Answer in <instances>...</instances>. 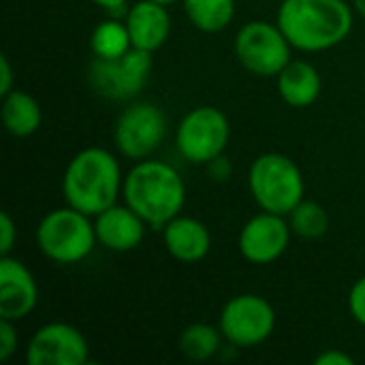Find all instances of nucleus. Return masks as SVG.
Returning <instances> with one entry per match:
<instances>
[{
  "label": "nucleus",
  "mask_w": 365,
  "mask_h": 365,
  "mask_svg": "<svg viewBox=\"0 0 365 365\" xmlns=\"http://www.w3.org/2000/svg\"><path fill=\"white\" fill-rule=\"evenodd\" d=\"M152 2H158V4H163V6H171V4H175V2H180V0H152Z\"/></svg>",
  "instance_id": "7c9ffc66"
},
{
  "label": "nucleus",
  "mask_w": 365,
  "mask_h": 365,
  "mask_svg": "<svg viewBox=\"0 0 365 365\" xmlns=\"http://www.w3.org/2000/svg\"><path fill=\"white\" fill-rule=\"evenodd\" d=\"M13 90V68L6 56L0 58V94H9Z\"/></svg>",
  "instance_id": "cd10ccee"
},
{
  "label": "nucleus",
  "mask_w": 365,
  "mask_h": 365,
  "mask_svg": "<svg viewBox=\"0 0 365 365\" xmlns=\"http://www.w3.org/2000/svg\"><path fill=\"white\" fill-rule=\"evenodd\" d=\"M248 188L263 212L289 216L304 201V175L299 167L280 152L261 154L248 171Z\"/></svg>",
  "instance_id": "20e7f679"
},
{
  "label": "nucleus",
  "mask_w": 365,
  "mask_h": 365,
  "mask_svg": "<svg viewBox=\"0 0 365 365\" xmlns=\"http://www.w3.org/2000/svg\"><path fill=\"white\" fill-rule=\"evenodd\" d=\"M276 327L274 306L252 293L229 299L220 312V331L233 346L248 349L263 344Z\"/></svg>",
  "instance_id": "1a4fd4ad"
},
{
  "label": "nucleus",
  "mask_w": 365,
  "mask_h": 365,
  "mask_svg": "<svg viewBox=\"0 0 365 365\" xmlns=\"http://www.w3.org/2000/svg\"><path fill=\"white\" fill-rule=\"evenodd\" d=\"M38 302V287L32 272L9 255L0 259V319L13 323L26 319Z\"/></svg>",
  "instance_id": "ddd939ff"
},
{
  "label": "nucleus",
  "mask_w": 365,
  "mask_h": 365,
  "mask_svg": "<svg viewBox=\"0 0 365 365\" xmlns=\"http://www.w3.org/2000/svg\"><path fill=\"white\" fill-rule=\"evenodd\" d=\"M126 28L133 47L154 53L167 43L171 34V15L167 6L158 2L139 0L126 13Z\"/></svg>",
  "instance_id": "2eb2a0df"
},
{
  "label": "nucleus",
  "mask_w": 365,
  "mask_h": 365,
  "mask_svg": "<svg viewBox=\"0 0 365 365\" xmlns=\"http://www.w3.org/2000/svg\"><path fill=\"white\" fill-rule=\"evenodd\" d=\"M92 2L98 4L101 9H107V11H122L128 0H92Z\"/></svg>",
  "instance_id": "c85d7f7f"
},
{
  "label": "nucleus",
  "mask_w": 365,
  "mask_h": 365,
  "mask_svg": "<svg viewBox=\"0 0 365 365\" xmlns=\"http://www.w3.org/2000/svg\"><path fill=\"white\" fill-rule=\"evenodd\" d=\"M291 229L295 235L306 237V240H319L327 233L329 229V216L323 205L317 201H302L291 214Z\"/></svg>",
  "instance_id": "4be33fe9"
},
{
  "label": "nucleus",
  "mask_w": 365,
  "mask_h": 365,
  "mask_svg": "<svg viewBox=\"0 0 365 365\" xmlns=\"http://www.w3.org/2000/svg\"><path fill=\"white\" fill-rule=\"evenodd\" d=\"M0 233H2V237H0V255L6 257L11 252V248L15 244V235H17V229H15L13 220H11V216L6 212L0 214Z\"/></svg>",
  "instance_id": "393cba45"
},
{
  "label": "nucleus",
  "mask_w": 365,
  "mask_h": 365,
  "mask_svg": "<svg viewBox=\"0 0 365 365\" xmlns=\"http://www.w3.org/2000/svg\"><path fill=\"white\" fill-rule=\"evenodd\" d=\"M349 310H351V317L365 327V276L353 284L349 293Z\"/></svg>",
  "instance_id": "b1692460"
},
{
  "label": "nucleus",
  "mask_w": 365,
  "mask_h": 365,
  "mask_svg": "<svg viewBox=\"0 0 365 365\" xmlns=\"http://www.w3.org/2000/svg\"><path fill=\"white\" fill-rule=\"evenodd\" d=\"M229 135L231 126L227 115L220 109L205 105L184 115L175 133V143L186 160L192 165H207L225 152Z\"/></svg>",
  "instance_id": "6e6552de"
},
{
  "label": "nucleus",
  "mask_w": 365,
  "mask_h": 365,
  "mask_svg": "<svg viewBox=\"0 0 365 365\" xmlns=\"http://www.w3.org/2000/svg\"><path fill=\"white\" fill-rule=\"evenodd\" d=\"M163 242L167 252L180 263H199L212 248L207 227L188 216H175L163 227Z\"/></svg>",
  "instance_id": "dca6fc26"
},
{
  "label": "nucleus",
  "mask_w": 365,
  "mask_h": 365,
  "mask_svg": "<svg viewBox=\"0 0 365 365\" xmlns=\"http://www.w3.org/2000/svg\"><path fill=\"white\" fill-rule=\"evenodd\" d=\"M222 338L225 336H222L220 327H212L205 323H192L180 336V353L192 361L212 359L220 351Z\"/></svg>",
  "instance_id": "aec40b11"
},
{
  "label": "nucleus",
  "mask_w": 365,
  "mask_h": 365,
  "mask_svg": "<svg viewBox=\"0 0 365 365\" xmlns=\"http://www.w3.org/2000/svg\"><path fill=\"white\" fill-rule=\"evenodd\" d=\"M90 47H92V53L96 58H118V56L126 53L133 47L126 21L124 24L115 21V19L101 21L92 30Z\"/></svg>",
  "instance_id": "412c9836"
},
{
  "label": "nucleus",
  "mask_w": 365,
  "mask_h": 365,
  "mask_svg": "<svg viewBox=\"0 0 365 365\" xmlns=\"http://www.w3.org/2000/svg\"><path fill=\"white\" fill-rule=\"evenodd\" d=\"M291 43L280 26L269 21H248L235 36V56L240 64L259 77H278L291 62Z\"/></svg>",
  "instance_id": "0eeeda50"
},
{
  "label": "nucleus",
  "mask_w": 365,
  "mask_h": 365,
  "mask_svg": "<svg viewBox=\"0 0 365 365\" xmlns=\"http://www.w3.org/2000/svg\"><path fill=\"white\" fill-rule=\"evenodd\" d=\"M276 24L295 49L314 53L351 34L353 9L344 0H282Z\"/></svg>",
  "instance_id": "f257e3e1"
},
{
  "label": "nucleus",
  "mask_w": 365,
  "mask_h": 365,
  "mask_svg": "<svg viewBox=\"0 0 365 365\" xmlns=\"http://www.w3.org/2000/svg\"><path fill=\"white\" fill-rule=\"evenodd\" d=\"M314 364L317 365H353L355 361H353V357H349L346 353L331 349V351L321 353V355L314 359Z\"/></svg>",
  "instance_id": "bb28decb"
},
{
  "label": "nucleus",
  "mask_w": 365,
  "mask_h": 365,
  "mask_svg": "<svg viewBox=\"0 0 365 365\" xmlns=\"http://www.w3.org/2000/svg\"><path fill=\"white\" fill-rule=\"evenodd\" d=\"M124 186L120 163L103 148H86L77 152L62 178V195L66 205L98 216L107 207L118 203V195Z\"/></svg>",
  "instance_id": "f03ea898"
},
{
  "label": "nucleus",
  "mask_w": 365,
  "mask_h": 365,
  "mask_svg": "<svg viewBox=\"0 0 365 365\" xmlns=\"http://www.w3.org/2000/svg\"><path fill=\"white\" fill-rule=\"evenodd\" d=\"M152 64L150 51L130 47L118 58H94L88 81L90 88L107 101H130L145 88Z\"/></svg>",
  "instance_id": "423d86ee"
},
{
  "label": "nucleus",
  "mask_w": 365,
  "mask_h": 365,
  "mask_svg": "<svg viewBox=\"0 0 365 365\" xmlns=\"http://www.w3.org/2000/svg\"><path fill=\"white\" fill-rule=\"evenodd\" d=\"M207 171H210L212 180L225 182V180L231 178V163H229V158H225V156L220 154V156H216L214 160L207 163Z\"/></svg>",
  "instance_id": "a878e982"
},
{
  "label": "nucleus",
  "mask_w": 365,
  "mask_h": 365,
  "mask_svg": "<svg viewBox=\"0 0 365 365\" xmlns=\"http://www.w3.org/2000/svg\"><path fill=\"white\" fill-rule=\"evenodd\" d=\"M96 242L90 216L71 205L45 214L36 227L38 250L53 263H79L92 252Z\"/></svg>",
  "instance_id": "39448f33"
},
{
  "label": "nucleus",
  "mask_w": 365,
  "mask_h": 365,
  "mask_svg": "<svg viewBox=\"0 0 365 365\" xmlns=\"http://www.w3.org/2000/svg\"><path fill=\"white\" fill-rule=\"evenodd\" d=\"M291 225L280 214L263 212L252 216L240 231V252L255 265L274 263L284 255L291 242Z\"/></svg>",
  "instance_id": "f8f14e48"
},
{
  "label": "nucleus",
  "mask_w": 365,
  "mask_h": 365,
  "mask_svg": "<svg viewBox=\"0 0 365 365\" xmlns=\"http://www.w3.org/2000/svg\"><path fill=\"white\" fill-rule=\"evenodd\" d=\"M122 195L126 205L154 229H163L180 216L186 203L182 175L167 163L141 160L124 178Z\"/></svg>",
  "instance_id": "7ed1b4c3"
},
{
  "label": "nucleus",
  "mask_w": 365,
  "mask_h": 365,
  "mask_svg": "<svg viewBox=\"0 0 365 365\" xmlns=\"http://www.w3.org/2000/svg\"><path fill=\"white\" fill-rule=\"evenodd\" d=\"M190 24L201 32L225 30L235 15V0H182Z\"/></svg>",
  "instance_id": "6ab92c4d"
},
{
  "label": "nucleus",
  "mask_w": 365,
  "mask_h": 365,
  "mask_svg": "<svg viewBox=\"0 0 365 365\" xmlns=\"http://www.w3.org/2000/svg\"><path fill=\"white\" fill-rule=\"evenodd\" d=\"M43 120L41 105L21 90H11L2 96V124L9 135L24 139L38 130Z\"/></svg>",
  "instance_id": "a211bd4d"
},
{
  "label": "nucleus",
  "mask_w": 365,
  "mask_h": 365,
  "mask_svg": "<svg viewBox=\"0 0 365 365\" xmlns=\"http://www.w3.org/2000/svg\"><path fill=\"white\" fill-rule=\"evenodd\" d=\"M90 346L83 334L68 323H47L34 331L26 346L28 365H81Z\"/></svg>",
  "instance_id": "9b49d317"
},
{
  "label": "nucleus",
  "mask_w": 365,
  "mask_h": 365,
  "mask_svg": "<svg viewBox=\"0 0 365 365\" xmlns=\"http://www.w3.org/2000/svg\"><path fill=\"white\" fill-rule=\"evenodd\" d=\"M15 351H17V331L13 327V321L0 319V361H9Z\"/></svg>",
  "instance_id": "5701e85b"
},
{
  "label": "nucleus",
  "mask_w": 365,
  "mask_h": 365,
  "mask_svg": "<svg viewBox=\"0 0 365 365\" xmlns=\"http://www.w3.org/2000/svg\"><path fill=\"white\" fill-rule=\"evenodd\" d=\"M167 135L165 111L154 103L128 105L115 122L113 141L120 154L133 160H143L156 152Z\"/></svg>",
  "instance_id": "9d476101"
},
{
  "label": "nucleus",
  "mask_w": 365,
  "mask_h": 365,
  "mask_svg": "<svg viewBox=\"0 0 365 365\" xmlns=\"http://www.w3.org/2000/svg\"><path fill=\"white\" fill-rule=\"evenodd\" d=\"M323 81L319 71L304 60H291L278 73V92L291 107H308L321 94Z\"/></svg>",
  "instance_id": "f3484780"
},
{
  "label": "nucleus",
  "mask_w": 365,
  "mask_h": 365,
  "mask_svg": "<svg viewBox=\"0 0 365 365\" xmlns=\"http://www.w3.org/2000/svg\"><path fill=\"white\" fill-rule=\"evenodd\" d=\"M353 9H355L361 17H365V0H353Z\"/></svg>",
  "instance_id": "c756f323"
},
{
  "label": "nucleus",
  "mask_w": 365,
  "mask_h": 365,
  "mask_svg": "<svg viewBox=\"0 0 365 365\" xmlns=\"http://www.w3.org/2000/svg\"><path fill=\"white\" fill-rule=\"evenodd\" d=\"M94 231L96 240L113 252H128L135 250L145 235V220L133 212L128 205H111L98 216H94Z\"/></svg>",
  "instance_id": "4468645a"
}]
</instances>
